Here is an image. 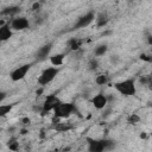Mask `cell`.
I'll list each match as a JSON object with an SVG mask.
<instances>
[{
  "label": "cell",
  "mask_w": 152,
  "mask_h": 152,
  "mask_svg": "<svg viewBox=\"0 0 152 152\" xmlns=\"http://www.w3.org/2000/svg\"><path fill=\"white\" fill-rule=\"evenodd\" d=\"M88 142V151L90 152H102L106 150H112L114 147V141L109 139H93V138H87L86 139Z\"/></svg>",
  "instance_id": "cell-1"
},
{
  "label": "cell",
  "mask_w": 152,
  "mask_h": 152,
  "mask_svg": "<svg viewBox=\"0 0 152 152\" xmlns=\"http://www.w3.org/2000/svg\"><path fill=\"white\" fill-rule=\"evenodd\" d=\"M114 88L119 94L124 96H134L137 93V86L134 78H127L120 82H115Z\"/></svg>",
  "instance_id": "cell-2"
},
{
  "label": "cell",
  "mask_w": 152,
  "mask_h": 152,
  "mask_svg": "<svg viewBox=\"0 0 152 152\" xmlns=\"http://www.w3.org/2000/svg\"><path fill=\"white\" fill-rule=\"evenodd\" d=\"M76 112V107L74 103L71 102H59L57 104V107L53 109V115L56 118L59 119H66L69 118L71 114H74Z\"/></svg>",
  "instance_id": "cell-3"
},
{
  "label": "cell",
  "mask_w": 152,
  "mask_h": 152,
  "mask_svg": "<svg viewBox=\"0 0 152 152\" xmlns=\"http://www.w3.org/2000/svg\"><path fill=\"white\" fill-rule=\"evenodd\" d=\"M58 72H59V69L56 66H49V68L44 69L38 77V84L43 86V87L49 84L50 82H52L55 80V77L58 75Z\"/></svg>",
  "instance_id": "cell-4"
},
{
  "label": "cell",
  "mask_w": 152,
  "mask_h": 152,
  "mask_svg": "<svg viewBox=\"0 0 152 152\" xmlns=\"http://www.w3.org/2000/svg\"><path fill=\"white\" fill-rule=\"evenodd\" d=\"M31 66H32V64H31V63H26V64H23V65H20V66H18V68H15V69H14V70H12V71H11V74H10L11 80H12L13 82H18V81H20V80L25 78V76H26V75H27V72L30 71Z\"/></svg>",
  "instance_id": "cell-5"
},
{
  "label": "cell",
  "mask_w": 152,
  "mask_h": 152,
  "mask_svg": "<svg viewBox=\"0 0 152 152\" xmlns=\"http://www.w3.org/2000/svg\"><path fill=\"white\" fill-rule=\"evenodd\" d=\"M61 102V100L55 95V94H50L45 97L43 106H42V115H45L49 112H53V109L57 107V104Z\"/></svg>",
  "instance_id": "cell-6"
},
{
  "label": "cell",
  "mask_w": 152,
  "mask_h": 152,
  "mask_svg": "<svg viewBox=\"0 0 152 152\" xmlns=\"http://www.w3.org/2000/svg\"><path fill=\"white\" fill-rule=\"evenodd\" d=\"M95 13L93 12V11H89V12H87L86 14H83L82 17H80L78 19H77V21H76V24L74 25V30H80V28H84V27H87V26H89L94 20H95Z\"/></svg>",
  "instance_id": "cell-7"
},
{
  "label": "cell",
  "mask_w": 152,
  "mask_h": 152,
  "mask_svg": "<svg viewBox=\"0 0 152 152\" xmlns=\"http://www.w3.org/2000/svg\"><path fill=\"white\" fill-rule=\"evenodd\" d=\"M10 25L15 31H23L30 26V23H28V19L26 17H15L11 20Z\"/></svg>",
  "instance_id": "cell-8"
},
{
  "label": "cell",
  "mask_w": 152,
  "mask_h": 152,
  "mask_svg": "<svg viewBox=\"0 0 152 152\" xmlns=\"http://www.w3.org/2000/svg\"><path fill=\"white\" fill-rule=\"evenodd\" d=\"M107 103H108V97L103 93H99V94H96L91 99V104L96 109H103V108H106Z\"/></svg>",
  "instance_id": "cell-9"
},
{
  "label": "cell",
  "mask_w": 152,
  "mask_h": 152,
  "mask_svg": "<svg viewBox=\"0 0 152 152\" xmlns=\"http://www.w3.org/2000/svg\"><path fill=\"white\" fill-rule=\"evenodd\" d=\"M12 27L10 24H5L1 21L0 24V40L1 42H7L12 37Z\"/></svg>",
  "instance_id": "cell-10"
},
{
  "label": "cell",
  "mask_w": 152,
  "mask_h": 152,
  "mask_svg": "<svg viewBox=\"0 0 152 152\" xmlns=\"http://www.w3.org/2000/svg\"><path fill=\"white\" fill-rule=\"evenodd\" d=\"M51 50H52V44H51V43L44 44L43 46H40V48L38 49V51H37V53H36V58H37L38 61H44V59H46L48 56L50 55Z\"/></svg>",
  "instance_id": "cell-11"
},
{
  "label": "cell",
  "mask_w": 152,
  "mask_h": 152,
  "mask_svg": "<svg viewBox=\"0 0 152 152\" xmlns=\"http://www.w3.org/2000/svg\"><path fill=\"white\" fill-rule=\"evenodd\" d=\"M82 43H83V40L80 39V38H70L66 42V46L69 48L70 51H77V50L81 49Z\"/></svg>",
  "instance_id": "cell-12"
},
{
  "label": "cell",
  "mask_w": 152,
  "mask_h": 152,
  "mask_svg": "<svg viewBox=\"0 0 152 152\" xmlns=\"http://www.w3.org/2000/svg\"><path fill=\"white\" fill-rule=\"evenodd\" d=\"M95 20H96V26L97 27H104L109 21V17L106 12H101L96 15Z\"/></svg>",
  "instance_id": "cell-13"
},
{
  "label": "cell",
  "mask_w": 152,
  "mask_h": 152,
  "mask_svg": "<svg viewBox=\"0 0 152 152\" xmlns=\"http://www.w3.org/2000/svg\"><path fill=\"white\" fill-rule=\"evenodd\" d=\"M20 11H21V8L19 6H7V7L2 8L1 14L2 15H8V17H14L18 13H20Z\"/></svg>",
  "instance_id": "cell-14"
},
{
  "label": "cell",
  "mask_w": 152,
  "mask_h": 152,
  "mask_svg": "<svg viewBox=\"0 0 152 152\" xmlns=\"http://www.w3.org/2000/svg\"><path fill=\"white\" fill-rule=\"evenodd\" d=\"M64 58H65V53H56V55L50 56V63L53 66H59L63 64Z\"/></svg>",
  "instance_id": "cell-15"
},
{
  "label": "cell",
  "mask_w": 152,
  "mask_h": 152,
  "mask_svg": "<svg viewBox=\"0 0 152 152\" xmlns=\"http://www.w3.org/2000/svg\"><path fill=\"white\" fill-rule=\"evenodd\" d=\"M139 83L144 87H146L148 90H152V76L151 75H144L139 78Z\"/></svg>",
  "instance_id": "cell-16"
},
{
  "label": "cell",
  "mask_w": 152,
  "mask_h": 152,
  "mask_svg": "<svg viewBox=\"0 0 152 152\" xmlns=\"http://www.w3.org/2000/svg\"><path fill=\"white\" fill-rule=\"evenodd\" d=\"M55 129L57 132H66V131L72 129V125L70 122H59L58 121L55 126Z\"/></svg>",
  "instance_id": "cell-17"
},
{
  "label": "cell",
  "mask_w": 152,
  "mask_h": 152,
  "mask_svg": "<svg viewBox=\"0 0 152 152\" xmlns=\"http://www.w3.org/2000/svg\"><path fill=\"white\" fill-rule=\"evenodd\" d=\"M108 82H109V77L107 75H104V74H100V75H97L95 77V83L97 86H104Z\"/></svg>",
  "instance_id": "cell-18"
},
{
  "label": "cell",
  "mask_w": 152,
  "mask_h": 152,
  "mask_svg": "<svg viewBox=\"0 0 152 152\" xmlns=\"http://www.w3.org/2000/svg\"><path fill=\"white\" fill-rule=\"evenodd\" d=\"M107 50H108V46H107L106 44H101V45H97V46L95 48V50H94V55H95L96 57L103 56V55L107 52Z\"/></svg>",
  "instance_id": "cell-19"
},
{
  "label": "cell",
  "mask_w": 152,
  "mask_h": 152,
  "mask_svg": "<svg viewBox=\"0 0 152 152\" xmlns=\"http://www.w3.org/2000/svg\"><path fill=\"white\" fill-rule=\"evenodd\" d=\"M13 107H14V104H1V106H0V116H1V118L6 116V115L12 110Z\"/></svg>",
  "instance_id": "cell-20"
},
{
  "label": "cell",
  "mask_w": 152,
  "mask_h": 152,
  "mask_svg": "<svg viewBox=\"0 0 152 152\" xmlns=\"http://www.w3.org/2000/svg\"><path fill=\"white\" fill-rule=\"evenodd\" d=\"M127 122L129 125H137L140 122V116L138 114H131L128 118H127Z\"/></svg>",
  "instance_id": "cell-21"
},
{
  "label": "cell",
  "mask_w": 152,
  "mask_h": 152,
  "mask_svg": "<svg viewBox=\"0 0 152 152\" xmlns=\"http://www.w3.org/2000/svg\"><path fill=\"white\" fill-rule=\"evenodd\" d=\"M7 146H8V148L12 150V151H18V150H19V142H18L17 139H14V138H12V139L8 140Z\"/></svg>",
  "instance_id": "cell-22"
},
{
  "label": "cell",
  "mask_w": 152,
  "mask_h": 152,
  "mask_svg": "<svg viewBox=\"0 0 152 152\" xmlns=\"http://www.w3.org/2000/svg\"><path fill=\"white\" fill-rule=\"evenodd\" d=\"M88 66H89L90 70H96V69L99 68V62H97V59L91 58V59L89 61V63H88Z\"/></svg>",
  "instance_id": "cell-23"
},
{
  "label": "cell",
  "mask_w": 152,
  "mask_h": 152,
  "mask_svg": "<svg viewBox=\"0 0 152 152\" xmlns=\"http://www.w3.org/2000/svg\"><path fill=\"white\" fill-rule=\"evenodd\" d=\"M139 58L144 62H147V63H152V55H147V53H141L139 56Z\"/></svg>",
  "instance_id": "cell-24"
},
{
  "label": "cell",
  "mask_w": 152,
  "mask_h": 152,
  "mask_svg": "<svg viewBox=\"0 0 152 152\" xmlns=\"http://www.w3.org/2000/svg\"><path fill=\"white\" fill-rule=\"evenodd\" d=\"M146 42L148 45H152V33L146 32Z\"/></svg>",
  "instance_id": "cell-25"
},
{
  "label": "cell",
  "mask_w": 152,
  "mask_h": 152,
  "mask_svg": "<svg viewBox=\"0 0 152 152\" xmlns=\"http://www.w3.org/2000/svg\"><path fill=\"white\" fill-rule=\"evenodd\" d=\"M40 8V2H38V1H36L33 5H32V11H34V12H37L38 10Z\"/></svg>",
  "instance_id": "cell-26"
},
{
  "label": "cell",
  "mask_w": 152,
  "mask_h": 152,
  "mask_svg": "<svg viewBox=\"0 0 152 152\" xmlns=\"http://www.w3.org/2000/svg\"><path fill=\"white\" fill-rule=\"evenodd\" d=\"M43 91H44V87H43V86H40V88L36 90V95H38V96H40V95L43 94Z\"/></svg>",
  "instance_id": "cell-27"
},
{
  "label": "cell",
  "mask_w": 152,
  "mask_h": 152,
  "mask_svg": "<svg viewBox=\"0 0 152 152\" xmlns=\"http://www.w3.org/2000/svg\"><path fill=\"white\" fill-rule=\"evenodd\" d=\"M21 122H23L24 125H30V122H31V120H30L28 118H24V119H21Z\"/></svg>",
  "instance_id": "cell-28"
},
{
  "label": "cell",
  "mask_w": 152,
  "mask_h": 152,
  "mask_svg": "<svg viewBox=\"0 0 152 152\" xmlns=\"http://www.w3.org/2000/svg\"><path fill=\"white\" fill-rule=\"evenodd\" d=\"M0 95H1V96H0V100H1V101H4V99L6 97V93H4V91H1V94H0Z\"/></svg>",
  "instance_id": "cell-29"
},
{
  "label": "cell",
  "mask_w": 152,
  "mask_h": 152,
  "mask_svg": "<svg viewBox=\"0 0 152 152\" xmlns=\"http://www.w3.org/2000/svg\"><path fill=\"white\" fill-rule=\"evenodd\" d=\"M140 138H141V139H145V138H146V133H145V132H142V133L140 134Z\"/></svg>",
  "instance_id": "cell-30"
},
{
  "label": "cell",
  "mask_w": 152,
  "mask_h": 152,
  "mask_svg": "<svg viewBox=\"0 0 152 152\" xmlns=\"http://www.w3.org/2000/svg\"><path fill=\"white\" fill-rule=\"evenodd\" d=\"M99 1H102V0H99Z\"/></svg>",
  "instance_id": "cell-31"
}]
</instances>
